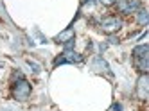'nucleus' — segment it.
Masks as SVG:
<instances>
[{
    "instance_id": "nucleus-8",
    "label": "nucleus",
    "mask_w": 149,
    "mask_h": 111,
    "mask_svg": "<svg viewBox=\"0 0 149 111\" xmlns=\"http://www.w3.org/2000/svg\"><path fill=\"white\" fill-rule=\"evenodd\" d=\"M133 56H135V59L144 58V56H149V47H147V45H140V47H136V49L133 50Z\"/></svg>"
},
{
    "instance_id": "nucleus-1",
    "label": "nucleus",
    "mask_w": 149,
    "mask_h": 111,
    "mask_svg": "<svg viewBox=\"0 0 149 111\" xmlns=\"http://www.w3.org/2000/svg\"><path fill=\"white\" fill-rule=\"evenodd\" d=\"M31 95V84L25 79H20L18 83H15L13 86V97L16 101H27Z\"/></svg>"
},
{
    "instance_id": "nucleus-10",
    "label": "nucleus",
    "mask_w": 149,
    "mask_h": 111,
    "mask_svg": "<svg viewBox=\"0 0 149 111\" xmlns=\"http://www.w3.org/2000/svg\"><path fill=\"white\" fill-rule=\"evenodd\" d=\"M99 2L102 4V6H111V4H115L117 0H99Z\"/></svg>"
},
{
    "instance_id": "nucleus-2",
    "label": "nucleus",
    "mask_w": 149,
    "mask_h": 111,
    "mask_svg": "<svg viewBox=\"0 0 149 111\" xmlns=\"http://www.w3.org/2000/svg\"><path fill=\"white\" fill-rule=\"evenodd\" d=\"M120 27H122V20L117 18V16H106L101 22V29L106 34H113V32H117Z\"/></svg>"
},
{
    "instance_id": "nucleus-9",
    "label": "nucleus",
    "mask_w": 149,
    "mask_h": 111,
    "mask_svg": "<svg viewBox=\"0 0 149 111\" xmlns=\"http://www.w3.org/2000/svg\"><path fill=\"white\" fill-rule=\"evenodd\" d=\"M72 38H74V31L68 29V31H65V32H61L59 36H56V41H58V43H63V41H68V40H72Z\"/></svg>"
},
{
    "instance_id": "nucleus-4",
    "label": "nucleus",
    "mask_w": 149,
    "mask_h": 111,
    "mask_svg": "<svg viewBox=\"0 0 149 111\" xmlns=\"http://www.w3.org/2000/svg\"><path fill=\"white\" fill-rule=\"evenodd\" d=\"M136 95H138V99H142V101H146L147 95H149V79H147L146 74H142V77L138 79V84H136Z\"/></svg>"
},
{
    "instance_id": "nucleus-7",
    "label": "nucleus",
    "mask_w": 149,
    "mask_h": 111,
    "mask_svg": "<svg viewBox=\"0 0 149 111\" xmlns=\"http://www.w3.org/2000/svg\"><path fill=\"white\" fill-rule=\"evenodd\" d=\"M136 22H138L140 25H147V24H149V13H147L146 9H140V11H138V15H136Z\"/></svg>"
},
{
    "instance_id": "nucleus-3",
    "label": "nucleus",
    "mask_w": 149,
    "mask_h": 111,
    "mask_svg": "<svg viewBox=\"0 0 149 111\" xmlns=\"http://www.w3.org/2000/svg\"><path fill=\"white\" fill-rule=\"evenodd\" d=\"M117 9H119L120 13L130 15L133 11L140 9V0H117Z\"/></svg>"
},
{
    "instance_id": "nucleus-6",
    "label": "nucleus",
    "mask_w": 149,
    "mask_h": 111,
    "mask_svg": "<svg viewBox=\"0 0 149 111\" xmlns=\"http://www.w3.org/2000/svg\"><path fill=\"white\" fill-rule=\"evenodd\" d=\"M136 68L142 74H147V70H149V56H144V58L136 59Z\"/></svg>"
},
{
    "instance_id": "nucleus-5",
    "label": "nucleus",
    "mask_w": 149,
    "mask_h": 111,
    "mask_svg": "<svg viewBox=\"0 0 149 111\" xmlns=\"http://www.w3.org/2000/svg\"><path fill=\"white\" fill-rule=\"evenodd\" d=\"M61 56L65 58V61H67V63H79V61H83L81 56H79V54H76V52H72V50H65Z\"/></svg>"
}]
</instances>
